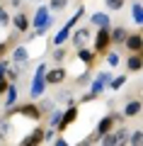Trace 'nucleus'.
I'll return each instance as SVG.
<instances>
[{"instance_id": "obj_1", "label": "nucleus", "mask_w": 143, "mask_h": 146, "mask_svg": "<svg viewBox=\"0 0 143 146\" xmlns=\"http://www.w3.org/2000/svg\"><path fill=\"white\" fill-rule=\"evenodd\" d=\"M46 63H39V66L34 68V80H32V85H29V98L32 100H36V98H41L44 95V90H46Z\"/></svg>"}, {"instance_id": "obj_2", "label": "nucleus", "mask_w": 143, "mask_h": 146, "mask_svg": "<svg viewBox=\"0 0 143 146\" xmlns=\"http://www.w3.org/2000/svg\"><path fill=\"white\" fill-rule=\"evenodd\" d=\"M51 25H53V17H51V12H49V7H46V5H39V7H36V12H34V17H32L34 34H36V36L44 34Z\"/></svg>"}, {"instance_id": "obj_3", "label": "nucleus", "mask_w": 143, "mask_h": 146, "mask_svg": "<svg viewBox=\"0 0 143 146\" xmlns=\"http://www.w3.org/2000/svg\"><path fill=\"white\" fill-rule=\"evenodd\" d=\"M12 115H20V117H27V119H34L36 122L41 117V110H39V105L29 102V105H20V107L5 110V115H3V117H12Z\"/></svg>"}, {"instance_id": "obj_4", "label": "nucleus", "mask_w": 143, "mask_h": 146, "mask_svg": "<svg viewBox=\"0 0 143 146\" xmlns=\"http://www.w3.org/2000/svg\"><path fill=\"white\" fill-rule=\"evenodd\" d=\"M109 44H112V29H97L92 51H95V54H107L109 51Z\"/></svg>"}, {"instance_id": "obj_5", "label": "nucleus", "mask_w": 143, "mask_h": 146, "mask_svg": "<svg viewBox=\"0 0 143 146\" xmlns=\"http://www.w3.org/2000/svg\"><path fill=\"white\" fill-rule=\"evenodd\" d=\"M90 36H92L90 25H87V27H78V29L73 32V46H78V49H87V44H90Z\"/></svg>"}, {"instance_id": "obj_6", "label": "nucleus", "mask_w": 143, "mask_h": 146, "mask_svg": "<svg viewBox=\"0 0 143 146\" xmlns=\"http://www.w3.org/2000/svg\"><path fill=\"white\" fill-rule=\"evenodd\" d=\"M66 78H68V71L63 66H53V68L46 71V83L49 85H61Z\"/></svg>"}, {"instance_id": "obj_7", "label": "nucleus", "mask_w": 143, "mask_h": 146, "mask_svg": "<svg viewBox=\"0 0 143 146\" xmlns=\"http://www.w3.org/2000/svg\"><path fill=\"white\" fill-rule=\"evenodd\" d=\"M44 134H46V131L41 129V127H34V131H29V134H27L17 146H41V144L46 141V139H44Z\"/></svg>"}, {"instance_id": "obj_8", "label": "nucleus", "mask_w": 143, "mask_h": 146, "mask_svg": "<svg viewBox=\"0 0 143 146\" xmlns=\"http://www.w3.org/2000/svg\"><path fill=\"white\" fill-rule=\"evenodd\" d=\"M107 83H112V73H109V71H102V73H97V78L92 80V88H90V90H92L95 95H100L104 88H107Z\"/></svg>"}, {"instance_id": "obj_9", "label": "nucleus", "mask_w": 143, "mask_h": 146, "mask_svg": "<svg viewBox=\"0 0 143 146\" xmlns=\"http://www.w3.org/2000/svg\"><path fill=\"white\" fill-rule=\"evenodd\" d=\"M90 25L97 27V29H112V20H109L107 12H92L90 15Z\"/></svg>"}, {"instance_id": "obj_10", "label": "nucleus", "mask_w": 143, "mask_h": 146, "mask_svg": "<svg viewBox=\"0 0 143 146\" xmlns=\"http://www.w3.org/2000/svg\"><path fill=\"white\" fill-rule=\"evenodd\" d=\"M117 124V122H114V117H112V112H109V115H104L102 119L97 122V129H95V134L100 136V139H102L104 134H112V127Z\"/></svg>"}, {"instance_id": "obj_11", "label": "nucleus", "mask_w": 143, "mask_h": 146, "mask_svg": "<svg viewBox=\"0 0 143 146\" xmlns=\"http://www.w3.org/2000/svg\"><path fill=\"white\" fill-rule=\"evenodd\" d=\"M12 27H15L20 34H27V32H29V27H32V22H29V17H27V12H17V15L12 17Z\"/></svg>"}, {"instance_id": "obj_12", "label": "nucleus", "mask_w": 143, "mask_h": 146, "mask_svg": "<svg viewBox=\"0 0 143 146\" xmlns=\"http://www.w3.org/2000/svg\"><path fill=\"white\" fill-rule=\"evenodd\" d=\"M75 119H78V105H71V107L63 112V119H61V124H58V131H66Z\"/></svg>"}, {"instance_id": "obj_13", "label": "nucleus", "mask_w": 143, "mask_h": 146, "mask_svg": "<svg viewBox=\"0 0 143 146\" xmlns=\"http://www.w3.org/2000/svg\"><path fill=\"white\" fill-rule=\"evenodd\" d=\"M126 49L131 54H143V34H129Z\"/></svg>"}, {"instance_id": "obj_14", "label": "nucleus", "mask_w": 143, "mask_h": 146, "mask_svg": "<svg viewBox=\"0 0 143 146\" xmlns=\"http://www.w3.org/2000/svg\"><path fill=\"white\" fill-rule=\"evenodd\" d=\"M27 61H29V51H27L24 46L12 49V63H15V66H27Z\"/></svg>"}, {"instance_id": "obj_15", "label": "nucleus", "mask_w": 143, "mask_h": 146, "mask_svg": "<svg viewBox=\"0 0 143 146\" xmlns=\"http://www.w3.org/2000/svg\"><path fill=\"white\" fill-rule=\"evenodd\" d=\"M126 39H129V32L124 29V27H112V44L126 46Z\"/></svg>"}, {"instance_id": "obj_16", "label": "nucleus", "mask_w": 143, "mask_h": 146, "mask_svg": "<svg viewBox=\"0 0 143 146\" xmlns=\"http://www.w3.org/2000/svg\"><path fill=\"white\" fill-rule=\"evenodd\" d=\"M126 68H129V73H138L143 68V54H131L126 58Z\"/></svg>"}, {"instance_id": "obj_17", "label": "nucleus", "mask_w": 143, "mask_h": 146, "mask_svg": "<svg viewBox=\"0 0 143 146\" xmlns=\"http://www.w3.org/2000/svg\"><path fill=\"white\" fill-rule=\"evenodd\" d=\"M143 110V102L141 100H129L126 107H124V117H138Z\"/></svg>"}, {"instance_id": "obj_18", "label": "nucleus", "mask_w": 143, "mask_h": 146, "mask_svg": "<svg viewBox=\"0 0 143 146\" xmlns=\"http://www.w3.org/2000/svg\"><path fill=\"white\" fill-rule=\"evenodd\" d=\"M78 58H80V61L85 63L87 68H90V66H95V58H97V54L90 51V49H78Z\"/></svg>"}, {"instance_id": "obj_19", "label": "nucleus", "mask_w": 143, "mask_h": 146, "mask_svg": "<svg viewBox=\"0 0 143 146\" xmlns=\"http://www.w3.org/2000/svg\"><path fill=\"white\" fill-rule=\"evenodd\" d=\"M114 136H117V146H126L129 141H131V131H129L126 127H119V129L114 131Z\"/></svg>"}, {"instance_id": "obj_20", "label": "nucleus", "mask_w": 143, "mask_h": 146, "mask_svg": "<svg viewBox=\"0 0 143 146\" xmlns=\"http://www.w3.org/2000/svg\"><path fill=\"white\" fill-rule=\"evenodd\" d=\"M71 29H73V27L63 25V27H61V32H58V34L53 36V46H63V44H66V39L71 36Z\"/></svg>"}, {"instance_id": "obj_21", "label": "nucleus", "mask_w": 143, "mask_h": 146, "mask_svg": "<svg viewBox=\"0 0 143 146\" xmlns=\"http://www.w3.org/2000/svg\"><path fill=\"white\" fill-rule=\"evenodd\" d=\"M131 15H133V22L136 25H143V5L141 3H133L131 5Z\"/></svg>"}, {"instance_id": "obj_22", "label": "nucleus", "mask_w": 143, "mask_h": 146, "mask_svg": "<svg viewBox=\"0 0 143 146\" xmlns=\"http://www.w3.org/2000/svg\"><path fill=\"white\" fill-rule=\"evenodd\" d=\"M0 139H10V117H0Z\"/></svg>"}, {"instance_id": "obj_23", "label": "nucleus", "mask_w": 143, "mask_h": 146, "mask_svg": "<svg viewBox=\"0 0 143 146\" xmlns=\"http://www.w3.org/2000/svg\"><path fill=\"white\" fill-rule=\"evenodd\" d=\"M5 95H7V102H5V105H7V110H12V107H15V102H17V85L12 83V85H10V90H7Z\"/></svg>"}, {"instance_id": "obj_24", "label": "nucleus", "mask_w": 143, "mask_h": 146, "mask_svg": "<svg viewBox=\"0 0 143 146\" xmlns=\"http://www.w3.org/2000/svg\"><path fill=\"white\" fill-rule=\"evenodd\" d=\"M124 83H126V76H117V78H112V83H109V90H121L124 88Z\"/></svg>"}, {"instance_id": "obj_25", "label": "nucleus", "mask_w": 143, "mask_h": 146, "mask_svg": "<svg viewBox=\"0 0 143 146\" xmlns=\"http://www.w3.org/2000/svg\"><path fill=\"white\" fill-rule=\"evenodd\" d=\"M61 119H63V112H61V110H53V112H51V119H49V122H51V129H58Z\"/></svg>"}, {"instance_id": "obj_26", "label": "nucleus", "mask_w": 143, "mask_h": 146, "mask_svg": "<svg viewBox=\"0 0 143 146\" xmlns=\"http://www.w3.org/2000/svg\"><path fill=\"white\" fill-rule=\"evenodd\" d=\"M131 146H143V129L138 131H131V141H129Z\"/></svg>"}, {"instance_id": "obj_27", "label": "nucleus", "mask_w": 143, "mask_h": 146, "mask_svg": "<svg viewBox=\"0 0 143 146\" xmlns=\"http://www.w3.org/2000/svg\"><path fill=\"white\" fill-rule=\"evenodd\" d=\"M107 66L109 68H117L119 66V54L117 51H107Z\"/></svg>"}, {"instance_id": "obj_28", "label": "nucleus", "mask_w": 143, "mask_h": 146, "mask_svg": "<svg viewBox=\"0 0 143 146\" xmlns=\"http://www.w3.org/2000/svg\"><path fill=\"white\" fill-rule=\"evenodd\" d=\"M17 78H20V66H15V63H12V66L7 68V80H10V83H15Z\"/></svg>"}, {"instance_id": "obj_29", "label": "nucleus", "mask_w": 143, "mask_h": 146, "mask_svg": "<svg viewBox=\"0 0 143 146\" xmlns=\"http://www.w3.org/2000/svg\"><path fill=\"white\" fill-rule=\"evenodd\" d=\"M82 15H85V10H82V5H80V7H78V10H75V15H73L71 20L66 22V25H68V27H75V25H78V20H80Z\"/></svg>"}, {"instance_id": "obj_30", "label": "nucleus", "mask_w": 143, "mask_h": 146, "mask_svg": "<svg viewBox=\"0 0 143 146\" xmlns=\"http://www.w3.org/2000/svg\"><path fill=\"white\" fill-rule=\"evenodd\" d=\"M100 144H102V146H117V136H114V131H112V134H104L102 139H100Z\"/></svg>"}, {"instance_id": "obj_31", "label": "nucleus", "mask_w": 143, "mask_h": 146, "mask_svg": "<svg viewBox=\"0 0 143 146\" xmlns=\"http://www.w3.org/2000/svg\"><path fill=\"white\" fill-rule=\"evenodd\" d=\"M51 58H53V61H63V58H66V49H63V46H56V49L51 51Z\"/></svg>"}, {"instance_id": "obj_32", "label": "nucleus", "mask_w": 143, "mask_h": 146, "mask_svg": "<svg viewBox=\"0 0 143 146\" xmlns=\"http://www.w3.org/2000/svg\"><path fill=\"white\" fill-rule=\"evenodd\" d=\"M124 3H126V0H104V5H107L109 10H121Z\"/></svg>"}, {"instance_id": "obj_33", "label": "nucleus", "mask_w": 143, "mask_h": 146, "mask_svg": "<svg viewBox=\"0 0 143 146\" xmlns=\"http://www.w3.org/2000/svg\"><path fill=\"white\" fill-rule=\"evenodd\" d=\"M10 15H7V10L5 7H0V27H10Z\"/></svg>"}, {"instance_id": "obj_34", "label": "nucleus", "mask_w": 143, "mask_h": 146, "mask_svg": "<svg viewBox=\"0 0 143 146\" xmlns=\"http://www.w3.org/2000/svg\"><path fill=\"white\" fill-rule=\"evenodd\" d=\"M49 7H53V10H66V7H68V0H51V5H49Z\"/></svg>"}, {"instance_id": "obj_35", "label": "nucleus", "mask_w": 143, "mask_h": 146, "mask_svg": "<svg viewBox=\"0 0 143 146\" xmlns=\"http://www.w3.org/2000/svg\"><path fill=\"white\" fill-rule=\"evenodd\" d=\"M39 110H41V115H46V112H53V102H51V100H44V102L39 105Z\"/></svg>"}, {"instance_id": "obj_36", "label": "nucleus", "mask_w": 143, "mask_h": 146, "mask_svg": "<svg viewBox=\"0 0 143 146\" xmlns=\"http://www.w3.org/2000/svg\"><path fill=\"white\" fill-rule=\"evenodd\" d=\"M56 131H58V129H51V127H49V129H46V134H44V139L53 144V141H56Z\"/></svg>"}, {"instance_id": "obj_37", "label": "nucleus", "mask_w": 143, "mask_h": 146, "mask_svg": "<svg viewBox=\"0 0 143 146\" xmlns=\"http://www.w3.org/2000/svg\"><path fill=\"white\" fill-rule=\"evenodd\" d=\"M10 80H7V78H3V80H0V95H3V93H7V90H10Z\"/></svg>"}, {"instance_id": "obj_38", "label": "nucleus", "mask_w": 143, "mask_h": 146, "mask_svg": "<svg viewBox=\"0 0 143 146\" xmlns=\"http://www.w3.org/2000/svg\"><path fill=\"white\" fill-rule=\"evenodd\" d=\"M95 98H97V95L92 93V90H87V93H85V95L80 98V102H90V100H95Z\"/></svg>"}, {"instance_id": "obj_39", "label": "nucleus", "mask_w": 143, "mask_h": 146, "mask_svg": "<svg viewBox=\"0 0 143 146\" xmlns=\"http://www.w3.org/2000/svg\"><path fill=\"white\" fill-rule=\"evenodd\" d=\"M53 146H71V144H68V141H66V139H63V136H58V139H56V141H53Z\"/></svg>"}, {"instance_id": "obj_40", "label": "nucleus", "mask_w": 143, "mask_h": 146, "mask_svg": "<svg viewBox=\"0 0 143 146\" xmlns=\"http://www.w3.org/2000/svg\"><path fill=\"white\" fill-rule=\"evenodd\" d=\"M5 51H7V44H5V42H0V58L5 56Z\"/></svg>"}, {"instance_id": "obj_41", "label": "nucleus", "mask_w": 143, "mask_h": 146, "mask_svg": "<svg viewBox=\"0 0 143 146\" xmlns=\"http://www.w3.org/2000/svg\"><path fill=\"white\" fill-rule=\"evenodd\" d=\"M10 3H12V7H20L22 5V0H10Z\"/></svg>"}]
</instances>
